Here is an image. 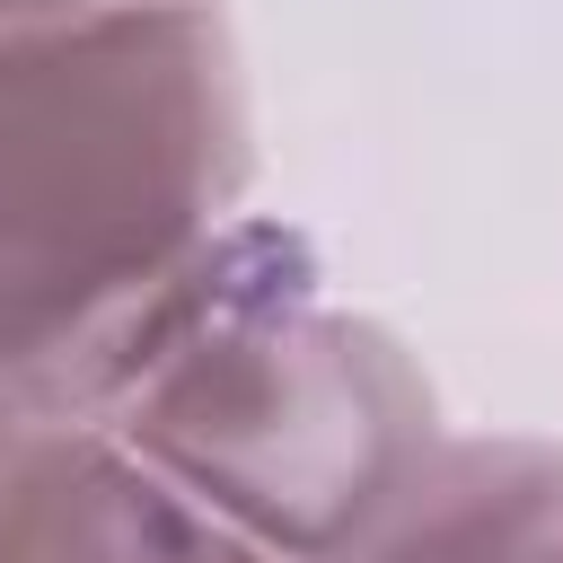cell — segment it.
<instances>
[{"mask_svg":"<svg viewBox=\"0 0 563 563\" xmlns=\"http://www.w3.org/2000/svg\"><path fill=\"white\" fill-rule=\"evenodd\" d=\"M352 563H563V457L449 449L396 493Z\"/></svg>","mask_w":563,"mask_h":563,"instance_id":"4","label":"cell"},{"mask_svg":"<svg viewBox=\"0 0 563 563\" xmlns=\"http://www.w3.org/2000/svg\"><path fill=\"white\" fill-rule=\"evenodd\" d=\"M0 457H9V422H0Z\"/></svg>","mask_w":563,"mask_h":563,"instance_id":"6","label":"cell"},{"mask_svg":"<svg viewBox=\"0 0 563 563\" xmlns=\"http://www.w3.org/2000/svg\"><path fill=\"white\" fill-rule=\"evenodd\" d=\"M123 405V449L273 563H325L343 545L361 554L422 475V396L396 352L255 290L211 308Z\"/></svg>","mask_w":563,"mask_h":563,"instance_id":"2","label":"cell"},{"mask_svg":"<svg viewBox=\"0 0 563 563\" xmlns=\"http://www.w3.org/2000/svg\"><path fill=\"white\" fill-rule=\"evenodd\" d=\"M0 563H273L114 440H9Z\"/></svg>","mask_w":563,"mask_h":563,"instance_id":"3","label":"cell"},{"mask_svg":"<svg viewBox=\"0 0 563 563\" xmlns=\"http://www.w3.org/2000/svg\"><path fill=\"white\" fill-rule=\"evenodd\" d=\"M238 106L194 9H35L0 26V387L132 396L238 299L220 202Z\"/></svg>","mask_w":563,"mask_h":563,"instance_id":"1","label":"cell"},{"mask_svg":"<svg viewBox=\"0 0 563 563\" xmlns=\"http://www.w3.org/2000/svg\"><path fill=\"white\" fill-rule=\"evenodd\" d=\"M9 18H35V9H185V0H0Z\"/></svg>","mask_w":563,"mask_h":563,"instance_id":"5","label":"cell"}]
</instances>
